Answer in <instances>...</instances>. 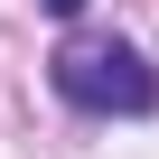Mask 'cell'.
<instances>
[{"label":"cell","mask_w":159,"mask_h":159,"mask_svg":"<svg viewBox=\"0 0 159 159\" xmlns=\"http://www.w3.org/2000/svg\"><path fill=\"white\" fill-rule=\"evenodd\" d=\"M47 10H56V19H75V10H84V0H47Z\"/></svg>","instance_id":"2"},{"label":"cell","mask_w":159,"mask_h":159,"mask_svg":"<svg viewBox=\"0 0 159 159\" xmlns=\"http://www.w3.org/2000/svg\"><path fill=\"white\" fill-rule=\"evenodd\" d=\"M56 94L75 112H150L159 103V75L131 47H112V38H66L56 47Z\"/></svg>","instance_id":"1"}]
</instances>
